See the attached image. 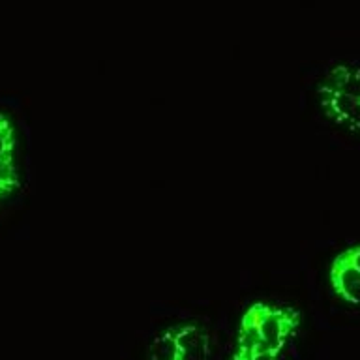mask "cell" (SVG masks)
I'll return each instance as SVG.
<instances>
[{
    "label": "cell",
    "mask_w": 360,
    "mask_h": 360,
    "mask_svg": "<svg viewBox=\"0 0 360 360\" xmlns=\"http://www.w3.org/2000/svg\"><path fill=\"white\" fill-rule=\"evenodd\" d=\"M302 323L297 308L272 302L250 304L238 323L235 349L266 351L281 356Z\"/></svg>",
    "instance_id": "obj_1"
},
{
    "label": "cell",
    "mask_w": 360,
    "mask_h": 360,
    "mask_svg": "<svg viewBox=\"0 0 360 360\" xmlns=\"http://www.w3.org/2000/svg\"><path fill=\"white\" fill-rule=\"evenodd\" d=\"M317 98L328 120L360 134V66H332L317 84Z\"/></svg>",
    "instance_id": "obj_2"
},
{
    "label": "cell",
    "mask_w": 360,
    "mask_h": 360,
    "mask_svg": "<svg viewBox=\"0 0 360 360\" xmlns=\"http://www.w3.org/2000/svg\"><path fill=\"white\" fill-rule=\"evenodd\" d=\"M21 186L17 158V129L11 118L0 111V201L13 195Z\"/></svg>",
    "instance_id": "obj_3"
},
{
    "label": "cell",
    "mask_w": 360,
    "mask_h": 360,
    "mask_svg": "<svg viewBox=\"0 0 360 360\" xmlns=\"http://www.w3.org/2000/svg\"><path fill=\"white\" fill-rule=\"evenodd\" d=\"M174 338V359L176 360H208L210 359V334L199 323H182L171 326Z\"/></svg>",
    "instance_id": "obj_4"
},
{
    "label": "cell",
    "mask_w": 360,
    "mask_h": 360,
    "mask_svg": "<svg viewBox=\"0 0 360 360\" xmlns=\"http://www.w3.org/2000/svg\"><path fill=\"white\" fill-rule=\"evenodd\" d=\"M328 283L340 300L360 306V270L342 252H338L328 264Z\"/></svg>",
    "instance_id": "obj_5"
},
{
    "label": "cell",
    "mask_w": 360,
    "mask_h": 360,
    "mask_svg": "<svg viewBox=\"0 0 360 360\" xmlns=\"http://www.w3.org/2000/svg\"><path fill=\"white\" fill-rule=\"evenodd\" d=\"M229 360H280V356L266 351H250V349H233Z\"/></svg>",
    "instance_id": "obj_6"
},
{
    "label": "cell",
    "mask_w": 360,
    "mask_h": 360,
    "mask_svg": "<svg viewBox=\"0 0 360 360\" xmlns=\"http://www.w3.org/2000/svg\"><path fill=\"white\" fill-rule=\"evenodd\" d=\"M146 360H163V359H148V356H146Z\"/></svg>",
    "instance_id": "obj_7"
}]
</instances>
